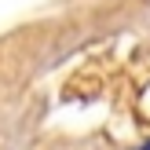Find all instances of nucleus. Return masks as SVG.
Segmentation results:
<instances>
[{"instance_id": "2", "label": "nucleus", "mask_w": 150, "mask_h": 150, "mask_svg": "<svg viewBox=\"0 0 150 150\" xmlns=\"http://www.w3.org/2000/svg\"><path fill=\"white\" fill-rule=\"evenodd\" d=\"M143 150H146V146H143Z\"/></svg>"}, {"instance_id": "1", "label": "nucleus", "mask_w": 150, "mask_h": 150, "mask_svg": "<svg viewBox=\"0 0 150 150\" xmlns=\"http://www.w3.org/2000/svg\"><path fill=\"white\" fill-rule=\"evenodd\" d=\"M146 150H150V143H146Z\"/></svg>"}]
</instances>
